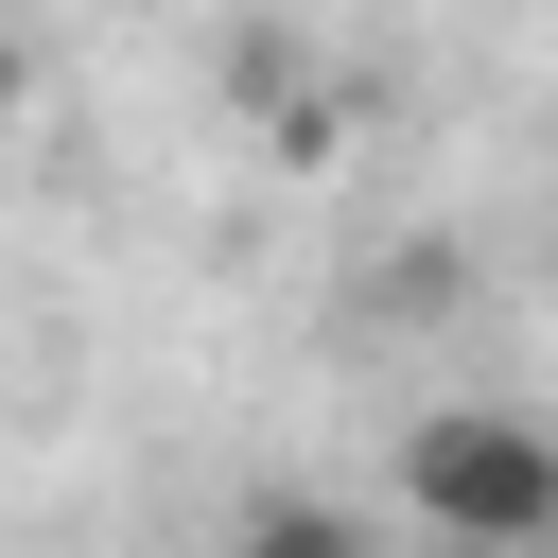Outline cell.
I'll return each instance as SVG.
<instances>
[{
    "label": "cell",
    "instance_id": "6da1fadb",
    "mask_svg": "<svg viewBox=\"0 0 558 558\" xmlns=\"http://www.w3.org/2000/svg\"><path fill=\"white\" fill-rule=\"evenodd\" d=\"M401 506L436 523V541H558V436L541 418H418L401 436Z\"/></svg>",
    "mask_w": 558,
    "mask_h": 558
}]
</instances>
